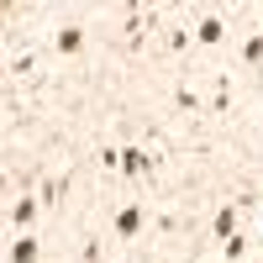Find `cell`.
<instances>
[{"mask_svg": "<svg viewBox=\"0 0 263 263\" xmlns=\"http://www.w3.org/2000/svg\"><path fill=\"white\" fill-rule=\"evenodd\" d=\"M221 37H227V21H221V16H200V27H195V42H205V48H216Z\"/></svg>", "mask_w": 263, "mask_h": 263, "instance_id": "cell-1", "label": "cell"}, {"mask_svg": "<svg viewBox=\"0 0 263 263\" xmlns=\"http://www.w3.org/2000/svg\"><path fill=\"white\" fill-rule=\"evenodd\" d=\"M116 232H121V237H137V232H142V205H121V211H116Z\"/></svg>", "mask_w": 263, "mask_h": 263, "instance_id": "cell-2", "label": "cell"}, {"mask_svg": "<svg viewBox=\"0 0 263 263\" xmlns=\"http://www.w3.org/2000/svg\"><path fill=\"white\" fill-rule=\"evenodd\" d=\"M11 263H37V242L32 237H16L11 242Z\"/></svg>", "mask_w": 263, "mask_h": 263, "instance_id": "cell-3", "label": "cell"}, {"mask_svg": "<svg viewBox=\"0 0 263 263\" xmlns=\"http://www.w3.org/2000/svg\"><path fill=\"white\" fill-rule=\"evenodd\" d=\"M121 168L132 174V179H137V174H147V153H137V147H126V153H121Z\"/></svg>", "mask_w": 263, "mask_h": 263, "instance_id": "cell-4", "label": "cell"}, {"mask_svg": "<svg viewBox=\"0 0 263 263\" xmlns=\"http://www.w3.org/2000/svg\"><path fill=\"white\" fill-rule=\"evenodd\" d=\"M216 237H221V242H227V237H237V211H232V205L216 211Z\"/></svg>", "mask_w": 263, "mask_h": 263, "instance_id": "cell-5", "label": "cell"}, {"mask_svg": "<svg viewBox=\"0 0 263 263\" xmlns=\"http://www.w3.org/2000/svg\"><path fill=\"white\" fill-rule=\"evenodd\" d=\"M79 42H84L79 27H63V32H58V53H79Z\"/></svg>", "mask_w": 263, "mask_h": 263, "instance_id": "cell-6", "label": "cell"}, {"mask_svg": "<svg viewBox=\"0 0 263 263\" xmlns=\"http://www.w3.org/2000/svg\"><path fill=\"white\" fill-rule=\"evenodd\" d=\"M32 216H37V200H16V205H11V221H16V227H27Z\"/></svg>", "mask_w": 263, "mask_h": 263, "instance_id": "cell-7", "label": "cell"}, {"mask_svg": "<svg viewBox=\"0 0 263 263\" xmlns=\"http://www.w3.org/2000/svg\"><path fill=\"white\" fill-rule=\"evenodd\" d=\"M248 63H263V37H248V48H242Z\"/></svg>", "mask_w": 263, "mask_h": 263, "instance_id": "cell-8", "label": "cell"}]
</instances>
